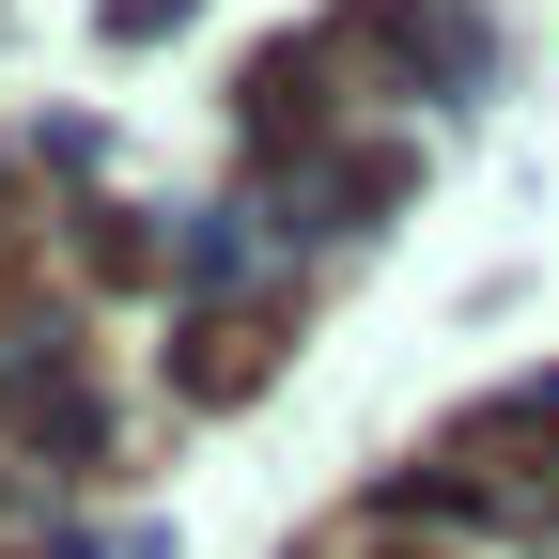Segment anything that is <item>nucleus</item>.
I'll list each match as a JSON object with an SVG mask.
<instances>
[{
	"label": "nucleus",
	"instance_id": "1",
	"mask_svg": "<svg viewBox=\"0 0 559 559\" xmlns=\"http://www.w3.org/2000/svg\"><path fill=\"white\" fill-rule=\"evenodd\" d=\"M264 342H280V311H234V326H202V342H187V389H249V373H264Z\"/></svg>",
	"mask_w": 559,
	"mask_h": 559
}]
</instances>
